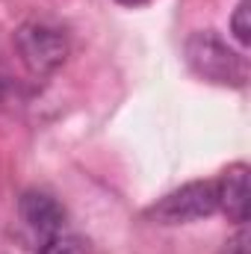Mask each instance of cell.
I'll list each match as a JSON object with an SVG mask.
<instances>
[{"label": "cell", "instance_id": "4", "mask_svg": "<svg viewBox=\"0 0 251 254\" xmlns=\"http://www.w3.org/2000/svg\"><path fill=\"white\" fill-rule=\"evenodd\" d=\"M18 210H21V219L27 222V228L33 234H39L42 240L65 231V207L51 192L27 190L18 201Z\"/></svg>", "mask_w": 251, "mask_h": 254}, {"label": "cell", "instance_id": "8", "mask_svg": "<svg viewBox=\"0 0 251 254\" xmlns=\"http://www.w3.org/2000/svg\"><path fill=\"white\" fill-rule=\"evenodd\" d=\"M228 254H249V234L243 225H240V234L228 243Z\"/></svg>", "mask_w": 251, "mask_h": 254}, {"label": "cell", "instance_id": "5", "mask_svg": "<svg viewBox=\"0 0 251 254\" xmlns=\"http://www.w3.org/2000/svg\"><path fill=\"white\" fill-rule=\"evenodd\" d=\"M216 198L228 222L234 225L249 222V166L246 163H234L222 172V178L216 181Z\"/></svg>", "mask_w": 251, "mask_h": 254}, {"label": "cell", "instance_id": "9", "mask_svg": "<svg viewBox=\"0 0 251 254\" xmlns=\"http://www.w3.org/2000/svg\"><path fill=\"white\" fill-rule=\"evenodd\" d=\"M116 3H122V6H130V9H136V6H145L148 0H116Z\"/></svg>", "mask_w": 251, "mask_h": 254}, {"label": "cell", "instance_id": "2", "mask_svg": "<svg viewBox=\"0 0 251 254\" xmlns=\"http://www.w3.org/2000/svg\"><path fill=\"white\" fill-rule=\"evenodd\" d=\"M12 45H15V54H18L21 65L33 77H51L54 71H60L68 60V51H71L68 33L48 18L24 21L15 30Z\"/></svg>", "mask_w": 251, "mask_h": 254}, {"label": "cell", "instance_id": "6", "mask_svg": "<svg viewBox=\"0 0 251 254\" xmlns=\"http://www.w3.org/2000/svg\"><path fill=\"white\" fill-rule=\"evenodd\" d=\"M86 252H89V246H86L83 237L68 234V231H60V234H54V237H45L36 254H86Z\"/></svg>", "mask_w": 251, "mask_h": 254}, {"label": "cell", "instance_id": "1", "mask_svg": "<svg viewBox=\"0 0 251 254\" xmlns=\"http://www.w3.org/2000/svg\"><path fill=\"white\" fill-rule=\"evenodd\" d=\"M187 63L201 80L216 86L243 89L249 83V60L213 30H198L187 39Z\"/></svg>", "mask_w": 251, "mask_h": 254}, {"label": "cell", "instance_id": "3", "mask_svg": "<svg viewBox=\"0 0 251 254\" xmlns=\"http://www.w3.org/2000/svg\"><path fill=\"white\" fill-rule=\"evenodd\" d=\"M216 210H219L216 181H192L181 190L163 195L148 210V219H154L157 225H189L213 216Z\"/></svg>", "mask_w": 251, "mask_h": 254}, {"label": "cell", "instance_id": "7", "mask_svg": "<svg viewBox=\"0 0 251 254\" xmlns=\"http://www.w3.org/2000/svg\"><path fill=\"white\" fill-rule=\"evenodd\" d=\"M251 0H240L237 3V9H234V15H231V33H234V39H237V45L240 48H249L251 45Z\"/></svg>", "mask_w": 251, "mask_h": 254}]
</instances>
